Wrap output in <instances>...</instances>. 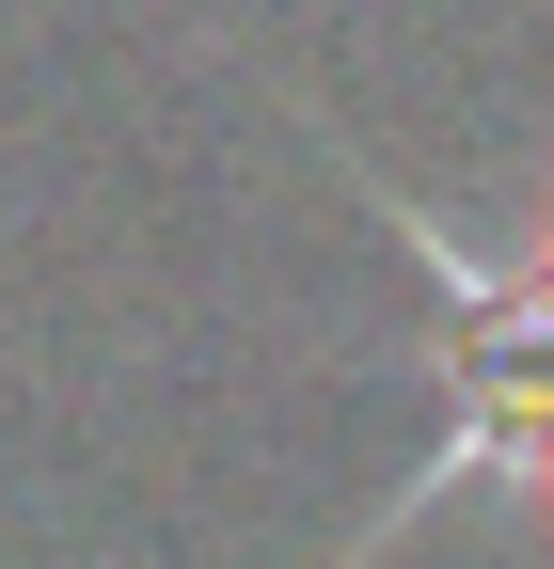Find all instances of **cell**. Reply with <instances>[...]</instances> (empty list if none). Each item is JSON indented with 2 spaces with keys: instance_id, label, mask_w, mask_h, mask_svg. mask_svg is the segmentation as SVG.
Returning <instances> with one entry per match:
<instances>
[{
  "instance_id": "6da1fadb",
  "label": "cell",
  "mask_w": 554,
  "mask_h": 569,
  "mask_svg": "<svg viewBox=\"0 0 554 569\" xmlns=\"http://www.w3.org/2000/svg\"><path fill=\"white\" fill-rule=\"evenodd\" d=\"M349 190H365L380 222L444 269V459H428V475H412L396 507L365 522V553H380L396 522L459 507V490L554 507V190H523L492 238H475L459 206H428V190L365 174V159H349Z\"/></svg>"
}]
</instances>
